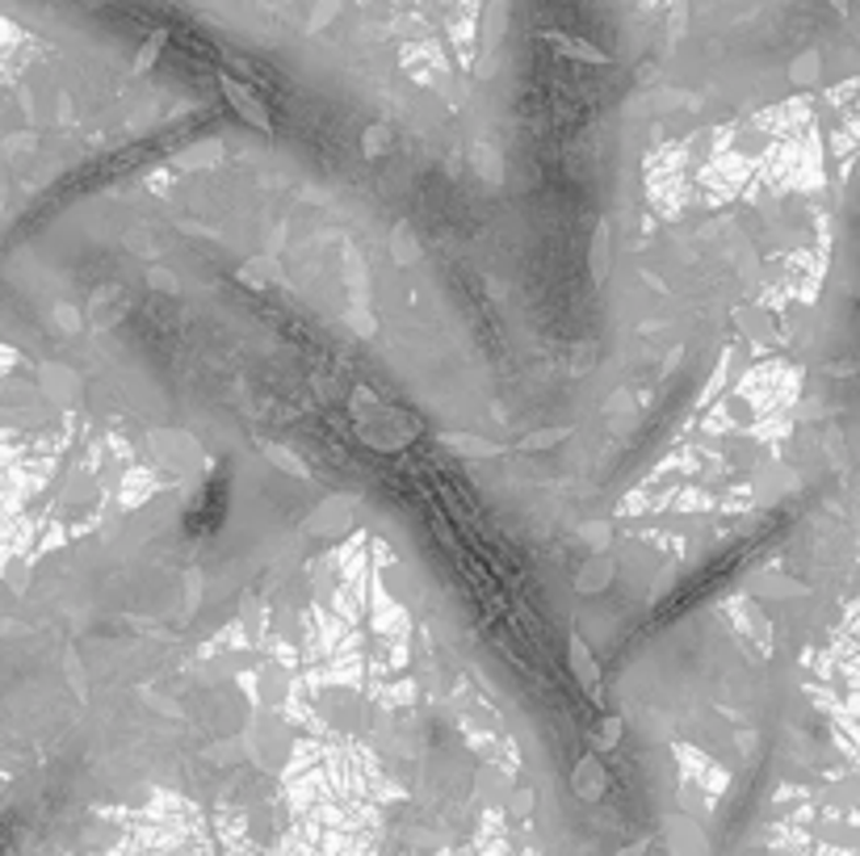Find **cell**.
<instances>
[{
  "label": "cell",
  "instance_id": "cell-1",
  "mask_svg": "<svg viewBox=\"0 0 860 856\" xmlns=\"http://www.w3.org/2000/svg\"><path fill=\"white\" fill-rule=\"evenodd\" d=\"M219 89H223V97H228V105L244 118V123L253 126V130H260V135H274V114H269V105L260 101V93L256 89H248L244 80H235V76L219 72Z\"/></svg>",
  "mask_w": 860,
  "mask_h": 856
},
{
  "label": "cell",
  "instance_id": "cell-8",
  "mask_svg": "<svg viewBox=\"0 0 860 856\" xmlns=\"http://www.w3.org/2000/svg\"><path fill=\"white\" fill-rule=\"evenodd\" d=\"M391 256H395L399 265H416V261L425 256L420 240H416V231H411L407 223H399L395 231H391Z\"/></svg>",
  "mask_w": 860,
  "mask_h": 856
},
{
  "label": "cell",
  "instance_id": "cell-9",
  "mask_svg": "<svg viewBox=\"0 0 860 856\" xmlns=\"http://www.w3.org/2000/svg\"><path fill=\"white\" fill-rule=\"evenodd\" d=\"M621 734H626V722H621V714H605L596 730H592V752H613L617 743H621Z\"/></svg>",
  "mask_w": 860,
  "mask_h": 856
},
{
  "label": "cell",
  "instance_id": "cell-14",
  "mask_svg": "<svg viewBox=\"0 0 860 856\" xmlns=\"http://www.w3.org/2000/svg\"><path fill=\"white\" fill-rule=\"evenodd\" d=\"M580 537L588 542V546H592V554H605L608 551V537H613V533H608L605 521H588V525L580 529Z\"/></svg>",
  "mask_w": 860,
  "mask_h": 856
},
{
  "label": "cell",
  "instance_id": "cell-15",
  "mask_svg": "<svg viewBox=\"0 0 860 856\" xmlns=\"http://www.w3.org/2000/svg\"><path fill=\"white\" fill-rule=\"evenodd\" d=\"M219 151H223V148H219V143H206V148H202V143H198V148L181 151V155H177V164H181V169H198V164H210L206 155H219Z\"/></svg>",
  "mask_w": 860,
  "mask_h": 856
},
{
  "label": "cell",
  "instance_id": "cell-7",
  "mask_svg": "<svg viewBox=\"0 0 860 856\" xmlns=\"http://www.w3.org/2000/svg\"><path fill=\"white\" fill-rule=\"evenodd\" d=\"M260 453L278 466L281 475H290V478H311V466H306L303 458L294 450H286V446H278V441H260Z\"/></svg>",
  "mask_w": 860,
  "mask_h": 856
},
{
  "label": "cell",
  "instance_id": "cell-5",
  "mask_svg": "<svg viewBox=\"0 0 860 856\" xmlns=\"http://www.w3.org/2000/svg\"><path fill=\"white\" fill-rule=\"evenodd\" d=\"M546 43L562 55V59H576V63H592V68H605L608 50L592 47L588 38H576V34H562V30H546Z\"/></svg>",
  "mask_w": 860,
  "mask_h": 856
},
{
  "label": "cell",
  "instance_id": "cell-12",
  "mask_svg": "<svg viewBox=\"0 0 860 856\" xmlns=\"http://www.w3.org/2000/svg\"><path fill=\"white\" fill-rule=\"evenodd\" d=\"M386 148H391V126H382V123L365 126V135H361V155H365V160H379Z\"/></svg>",
  "mask_w": 860,
  "mask_h": 856
},
{
  "label": "cell",
  "instance_id": "cell-17",
  "mask_svg": "<svg viewBox=\"0 0 860 856\" xmlns=\"http://www.w3.org/2000/svg\"><path fill=\"white\" fill-rule=\"evenodd\" d=\"M756 588H759V592H785V597H789V592H793V597H798V592H802V588H798V583H789V579H781V576H768V579H759Z\"/></svg>",
  "mask_w": 860,
  "mask_h": 856
},
{
  "label": "cell",
  "instance_id": "cell-13",
  "mask_svg": "<svg viewBox=\"0 0 860 856\" xmlns=\"http://www.w3.org/2000/svg\"><path fill=\"white\" fill-rule=\"evenodd\" d=\"M269 274H274V269H269V261H260V256H256V261H248V265H244L235 277H240L244 286H253V290H265V286H269Z\"/></svg>",
  "mask_w": 860,
  "mask_h": 856
},
{
  "label": "cell",
  "instance_id": "cell-10",
  "mask_svg": "<svg viewBox=\"0 0 860 856\" xmlns=\"http://www.w3.org/2000/svg\"><path fill=\"white\" fill-rule=\"evenodd\" d=\"M571 437V428L567 425H555V428H537V432H525L512 450H521V453H533V450H555L558 441H567Z\"/></svg>",
  "mask_w": 860,
  "mask_h": 856
},
{
  "label": "cell",
  "instance_id": "cell-11",
  "mask_svg": "<svg viewBox=\"0 0 860 856\" xmlns=\"http://www.w3.org/2000/svg\"><path fill=\"white\" fill-rule=\"evenodd\" d=\"M164 43H168V34L160 30V34H152L143 47H139V55H135V63H130V72L135 76H143V72H152L155 68V59H160V50H164Z\"/></svg>",
  "mask_w": 860,
  "mask_h": 856
},
{
  "label": "cell",
  "instance_id": "cell-19",
  "mask_svg": "<svg viewBox=\"0 0 860 856\" xmlns=\"http://www.w3.org/2000/svg\"><path fill=\"white\" fill-rule=\"evenodd\" d=\"M642 853H647V840H638V844H634V848H626L621 856H642Z\"/></svg>",
  "mask_w": 860,
  "mask_h": 856
},
{
  "label": "cell",
  "instance_id": "cell-18",
  "mask_svg": "<svg viewBox=\"0 0 860 856\" xmlns=\"http://www.w3.org/2000/svg\"><path fill=\"white\" fill-rule=\"evenodd\" d=\"M148 281H152L155 290H168V294L177 290V277H173V274H164V269H152V274H148Z\"/></svg>",
  "mask_w": 860,
  "mask_h": 856
},
{
  "label": "cell",
  "instance_id": "cell-4",
  "mask_svg": "<svg viewBox=\"0 0 860 856\" xmlns=\"http://www.w3.org/2000/svg\"><path fill=\"white\" fill-rule=\"evenodd\" d=\"M613 274V219H596L592 227V240H588V277H592V286L601 290Z\"/></svg>",
  "mask_w": 860,
  "mask_h": 856
},
{
  "label": "cell",
  "instance_id": "cell-3",
  "mask_svg": "<svg viewBox=\"0 0 860 856\" xmlns=\"http://www.w3.org/2000/svg\"><path fill=\"white\" fill-rule=\"evenodd\" d=\"M437 441L445 450H454L457 458H466V462H491V458H504L508 453L504 441H491V437H479V432H457V428L437 432Z\"/></svg>",
  "mask_w": 860,
  "mask_h": 856
},
{
  "label": "cell",
  "instance_id": "cell-2",
  "mask_svg": "<svg viewBox=\"0 0 860 856\" xmlns=\"http://www.w3.org/2000/svg\"><path fill=\"white\" fill-rule=\"evenodd\" d=\"M567 663H571V676L580 680V689L588 693V702L596 705V709H605V676H601V663H596V655L592 647L583 643V634H567Z\"/></svg>",
  "mask_w": 860,
  "mask_h": 856
},
{
  "label": "cell",
  "instance_id": "cell-16",
  "mask_svg": "<svg viewBox=\"0 0 860 856\" xmlns=\"http://www.w3.org/2000/svg\"><path fill=\"white\" fill-rule=\"evenodd\" d=\"M55 327H59V332H68V336H72V332H80V311L77 306H68V302H55Z\"/></svg>",
  "mask_w": 860,
  "mask_h": 856
},
{
  "label": "cell",
  "instance_id": "cell-6",
  "mask_svg": "<svg viewBox=\"0 0 860 856\" xmlns=\"http://www.w3.org/2000/svg\"><path fill=\"white\" fill-rule=\"evenodd\" d=\"M613 576H617V563L608 554H592L583 563V571L576 576V592L580 597H596V592H605L608 583H613Z\"/></svg>",
  "mask_w": 860,
  "mask_h": 856
}]
</instances>
